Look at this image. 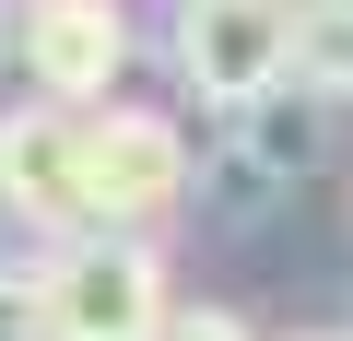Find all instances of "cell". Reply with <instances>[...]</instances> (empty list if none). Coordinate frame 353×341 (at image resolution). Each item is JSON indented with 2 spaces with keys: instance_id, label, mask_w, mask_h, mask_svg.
<instances>
[{
  "instance_id": "9c48e42d",
  "label": "cell",
  "mask_w": 353,
  "mask_h": 341,
  "mask_svg": "<svg viewBox=\"0 0 353 341\" xmlns=\"http://www.w3.org/2000/svg\"><path fill=\"white\" fill-rule=\"evenodd\" d=\"M153 341H259V329H248V318H224V306H176Z\"/></svg>"
},
{
  "instance_id": "3957f363",
  "label": "cell",
  "mask_w": 353,
  "mask_h": 341,
  "mask_svg": "<svg viewBox=\"0 0 353 341\" xmlns=\"http://www.w3.org/2000/svg\"><path fill=\"white\" fill-rule=\"evenodd\" d=\"M165 59H176V83H189L201 106L236 118V106L271 94L283 59H294V0H176Z\"/></svg>"
},
{
  "instance_id": "ba28073f",
  "label": "cell",
  "mask_w": 353,
  "mask_h": 341,
  "mask_svg": "<svg viewBox=\"0 0 353 341\" xmlns=\"http://www.w3.org/2000/svg\"><path fill=\"white\" fill-rule=\"evenodd\" d=\"M0 341H48V318H36V271H24V259H0Z\"/></svg>"
},
{
  "instance_id": "8992f818",
  "label": "cell",
  "mask_w": 353,
  "mask_h": 341,
  "mask_svg": "<svg viewBox=\"0 0 353 341\" xmlns=\"http://www.w3.org/2000/svg\"><path fill=\"white\" fill-rule=\"evenodd\" d=\"M236 130H248V153L271 165V177H306V165L330 153V106H318L306 83H271V94H248V106H236Z\"/></svg>"
},
{
  "instance_id": "52a82bcc",
  "label": "cell",
  "mask_w": 353,
  "mask_h": 341,
  "mask_svg": "<svg viewBox=\"0 0 353 341\" xmlns=\"http://www.w3.org/2000/svg\"><path fill=\"white\" fill-rule=\"evenodd\" d=\"M283 83H306L318 106H353V0H294V59Z\"/></svg>"
},
{
  "instance_id": "5b68a950",
  "label": "cell",
  "mask_w": 353,
  "mask_h": 341,
  "mask_svg": "<svg viewBox=\"0 0 353 341\" xmlns=\"http://www.w3.org/2000/svg\"><path fill=\"white\" fill-rule=\"evenodd\" d=\"M71 141H83V106H48V94L0 106V212H12V224H36L48 247H59V236H83V200H71Z\"/></svg>"
},
{
  "instance_id": "277c9868",
  "label": "cell",
  "mask_w": 353,
  "mask_h": 341,
  "mask_svg": "<svg viewBox=\"0 0 353 341\" xmlns=\"http://www.w3.org/2000/svg\"><path fill=\"white\" fill-rule=\"evenodd\" d=\"M12 48H24V83L48 106H106L141 36H130V0H24Z\"/></svg>"
},
{
  "instance_id": "7a4b0ae2",
  "label": "cell",
  "mask_w": 353,
  "mask_h": 341,
  "mask_svg": "<svg viewBox=\"0 0 353 341\" xmlns=\"http://www.w3.org/2000/svg\"><path fill=\"white\" fill-rule=\"evenodd\" d=\"M71 200H83V224H106V236H153L176 200H189V130H176L165 106H130V94L83 106Z\"/></svg>"
},
{
  "instance_id": "6da1fadb",
  "label": "cell",
  "mask_w": 353,
  "mask_h": 341,
  "mask_svg": "<svg viewBox=\"0 0 353 341\" xmlns=\"http://www.w3.org/2000/svg\"><path fill=\"white\" fill-rule=\"evenodd\" d=\"M24 271H36V318H48V341H153V329L176 318L153 236H106V224H83V236L36 247Z\"/></svg>"
}]
</instances>
